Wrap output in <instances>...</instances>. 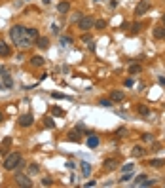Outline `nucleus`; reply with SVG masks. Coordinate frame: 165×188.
Instances as JSON below:
<instances>
[{
    "mask_svg": "<svg viewBox=\"0 0 165 188\" xmlns=\"http://www.w3.org/2000/svg\"><path fill=\"white\" fill-rule=\"evenodd\" d=\"M10 38H12V42L15 46H19V48H29V46L32 44V40L25 34L23 25H13V27L10 29Z\"/></svg>",
    "mask_w": 165,
    "mask_h": 188,
    "instance_id": "1",
    "label": "nucleus"
},
{
    "mask_svg": "<svg viewBox=\"0 0 165 188\" xmlns=\"http://www.w3.org/2000/svg\"><path fill=\"white\" fill-rule=\"evenodd\" d=\"M21 160H23L21 152H12V154H8L6 158H4V169H6V171H15V169L19 167V164H21Z\"/></svg>",
    "mask_w": 165,
    "mask_h": 188,
    "instance_id": "2",
    "label": "nucleus"
},
{
    "mask_svg": "<svg viewBox=\"0 0 165 188\" xmlns=\"http://www.w3.org/2000/svg\"><path fill=\"white\" fill-rule=\"evenodd\" d=\"M93 25H95V19L89 17V15H82V19L78 21V29L84 30V33H87V30L93 27Z\"/></svg>",
    "mask_w": 165,
    "mask_h": 188,
    "instance_id": "3",
    "label": "nucleus"
},
{
    "mask_svg": "<svg viewBox=\"0 0 165 188\" xmlns=\"http://www.w3.org/2000/svg\"><path fill=\"white\" fill-rule=\"evenodd\" d=\"M15 184L17 186H23V188H32V181H30V175H21L17 173L15 175Z\"/></svg>",
    "mask_w": 165,
    "mask_h": 188,
    "instance_id": "4",
    "label": "nucleus"
},
{
    "mask_svg": "<svg viewBox=\"0 0 165 188\" xmlns=\"http://www.w3.org/2000/svg\"><path fill=\"white\" fill-rule=\"evenodd\" d=\"M148 10H150V0H141L135 8V15H144Z\"/></svg>",
    "mask_w": 165,
    "mask_h": 188,
    "instance_id": "5",
    "label": "nucleus"
},
{
    "mask_svg": "<svg viewBox=\"0 0 165 188\" xmlns=\"http://www.w3.org/2000/svg\"><path fill=\"white\" fill-rule=\"evenodd\" d=\"M0 76H2V87H4V90H12V87H13V78L10 76L6 70H4Z\"/></svg>",
    "mask_w": 165,
    "mask_h": 188,
    "instance_id": "6",
    "label": "nucleus"
},
{
    "mask_svg": "<svg viewBox=\"0 0 165 188\" xmlns=\"http://www.w3.org/2000/svg\"><path fill=\"white\" fill-rule=\"evenodd\" d=\"M32 124H34V116H32V114H23V116L19 118V125H21V127H30Z\"/></svg>",
    "mask_w": 165,
    "mask_h": 188,
    "instance_id": "7",
    "label": "nucleus"
},
{
    "mask_svg": "<svg viewBox=\"0 0 165 188\" xmlns=\"http://www.w3.org/2000/svg\"><path fill=\"white\" fill-rule=\"evenodd\" d=\"M36 46H38L40 50H48L49 48V38L48 36H38V38H36Z\"/></svg>",
    "mask_w": 165,
    "mask_h": 188,
    "instance_id": "8",
    "label": "nucleus"
},
{
    "mask_svg": "<svg viewBox=\"0 0 165 188\" xmlns=\"http://www.w3.org/2000/svg\"><path fill=\"white\" fill-rule=\"evenodd\" d=\"M102 167H105L106 171H114L116 167H118V160H114V158H108V160H105Z\"/></svg>",
    "mask_w": 165,
    "mask_h": 188,
    "instance_id": "9",
    "label": "nucleus"
},
{
    "mask_svg": "<svg viewBox=\"0 0 165 188\" xmlns=\"http://www.w3.org/2000/svg\"><path fill=\"white\" fill-rule=\"evenodd\" d=\"M10 55H12V48L6 42H0V57H10Z\"/></svg>",
    "mask_w": 165,
    "mask_h": 188,
    "instance_id": "10",
    "label": "nucleus"
},
{
    "mask_svg": "<svg viewBox=\"0 0 165 188\" xmlns=\"http://www.w3.org/2000/svg\"><path fill=\"white\" fill-rule=\"evenodd\" d=\"M85 143H87V146H89V148H97V146H99V137L91 133L89 137H87V141H85Z\"/></svg>",
    "mask_w": 165,
    "mask_h": 188,
    "instance_id": "11",
    "label": "nucleus"
},
{
    "mask_svg": "<svg viewBox=\"0 0 165 188\" xmlns=\"http://www.w3.org/2000/svg\"><path fill=\"white\" fill-rule=\"evenodd\" d=\"M25 34H27L30 40H36V38H38V29H34V27H25Z\"/></svg>",
    "mask_w": 165,
    "mask_h": 188,
    "instance_id": "12",
    "label": "nucleus"
},
{
    "mask_svg": "<svg viewBox=\"0 0 165 188\" xmlns=\"http://www.w3.org/2000/svg\"><path fill=\"white\" fill-rule=\"evenodd\" d=\"M44 57H40V55H32L30 57V65L32 67H44Z\"/></svg>",
    "mask_w": 165,
    "mask_h": 188,
    "instance_id": "13",
    "label": "nucleus"
},
{
    "mask_svg": "<svg viewBox=\"0 0 165 188\" xmlns=\"http://www.w3.org/2000/svg\"><path fill=\"white\" fill-rule=\"evenodd\" d=\"M131 154H133V158H142L144 154H146V150L142 148V146H133V150H131Z\"/></svg>",
    "mask_w": 165,
    "mask_h": 188,
    "instance_id": "14",
    "label": "nucleus"
},
{
    "mask_svg": "<svg viewBox=\"0 0 165 188\" xmlns=\"http://www.w3.org/2000/svg\"><path fill=\"white\" fill-rule=\"evenodd\" d=\"M110 99H112V103H122L123 101V91H112L110 93Z\"/></svg>",
    "mask_w": 165,
    "mask_h": 188,
    "instance_id": "15",
    "label": "nucleus"
},
{
    "mask_svg": "<svg viewBox=\"0 0 165 188\" xmlns=\"http://www.w3.org/2000/svg\"><path fill=\"white\" fill-rule=\"evenodd\" d=\"M80 167H82V175H84V177H89L91 175V165L87 164V161H82Z\"/></svg>",
    "mask_w": 165,
    "mask_h": 188,
    "instance_id": "16",
    "label": "nucleus"
},
{
    "mask_svg": "<svg viewBox=\"0 0 165 188\" xmlns=\"http://www.w3.org/2000/svg\"><path fill=\"white\" fill-rule=\"evenodd\" d=\"M148 165H152V167H156V169H159V167L165 165V160H161V158H154V160H150V164H148Z\"/></svg>",
    "mask_w": 165,
    "mask_h": 188,
    "instance_id": "17",
    "label": "nucleus"
},
{
    "mask_svg": "<svg viewBox=\"0 0 165 188\" xmlns=\"http://www.w3.org/2000/svg\"><path fill=\"white\" fill-rule=\"evenodd\" d=\"M69 10H70V4H69V2H59V4H57V12H59V13H66Z\"/></svg>",
    "mask_w": 165,
    "mask_h": 188,
    "instance_id": "18",
    "label": "nucleus"
},
{
    "mask_svg": "<svg viewBox=\"0 0 165 188\" xmlns=\"http://www.w3.org/2000/svg\"><path fill=\"white\" fill-rule=\"evenodd\" d=\"M27 171H29V175H38L40 173V165L38 164H30L27 167Z\"/></svg>",
    "mask_w": 165,
    "mask_h": 188,
    "instance_id": "19",
    "label": "nucleus"
},
{
    "mask_svg": "<svg viewBox=\"0 0 165 188\" xmlns=\"http://www.w3.org/2000/svg\"><path fill=\"white\" fill-rule=\"evenodd\" d=\"M154 36H156V38H165V27H156L154 29Z\"/></svg>",
    "mask_w": 165,
    "mask_h": 188,
    "instance_id": "20",
    "label": "nucleus"
},
{
    "mask_svg": "<svg viewBox=\"0 0 165 188\" xmlns=\"http://www.w3.org/2000/svg\"><path fill=\"white\" fill-rule=\"evenodd\" d=\"M138 114H141V116H148V114H150V108L146 107V104H138Z\"/></svg>",
    "mask_w": 165,
    "mask_h": 188,
    "instance_id": "21",
    "label": "nucleus"
},
{
    "mask_svg": "<svg viewBox=\"0 0 165 188\" xmlns=\"http://www.w3.org/2000/svg\"><path fill=\"white\" fill-rule=\"evenodd\" d=\"M141 186H142V188H150V186H156V181H154V179H148V177H146V179H144V181L141 182Z\"/></svg>",
    "mask_w": 165,
    "mask_h": 188,
    "instance_id": "22",
    "label": "nucleus"
},
{
    "mask_svg": "<svg viewBox=\"0 0 165 188\" xmlns=\"http://www.w3.org/2000/svg\"><path fill=\"white\" fill-rule=\"evenodd\" d=\"M99 107L110 108V107H112V99H99Z\"/></svg>",
    "mask_w": 165,
    "mask_h": 188,
    "instance_id": "23",
    "label": "nucleus"
},
{
    "mask_svg": "<svg viewBox=\"0 0 165 188\" xmlns=\"http://www.w3.org/2000/svg\"><path fill=\"white\" fill-rule=\"evenodd\" d=\"M51 114L53 116H65V110L61 107H51Z\"/></svg>",
    "mask_w": 165,
    "mask_h": 188,
    "instance_id": "24",
    "label": "nucleus"
},
{
    "mask_svg": "<svg viewBox=\"0 0 165 188\" xmlns=\"http://www.w3.org/2000/svg\"><path fill=\"white\" fill-rule=\"evenodd\" d=\"M93 27H95L97 30H102V29H105V27H106V21H105V19H97V21H95V25H93Z\"/></svg>",
    "mask_w": 165,
    "mask_h": 188,
    "instance_id": "25",
    "label": "nucleus"
},
{
    "mask_svg": "<svg viewBox=\"0 0 165 188\" xmlns=\"http://www.w3.org/2000/svg\"><path fill=\"white\" fill-rule=\"evenodd\" d=\"M138 72H142V67L141 65H131L129 67V74H138Z\"/></svg>",
    "mask_w": 165,
    "mask_h": 188,
    "instance_id": "26",
    "label": "nucleus"
},
{
    "mask_svg": "<svg viewBox=\"0 0 165 188\" xmlns=\"http://www.w3.org/2000/svg\"><path fill=\"white\" fill-rule=\"evenodd\" d=\"M144 179H146V175H144V173L137 175V177H135V182H133V186H141V182H142Z\"/></svg>",
    "mask_w": 165,
    "mask_h": 188,
    "instance_id": "27",
    "label": "nucleus"
},
{
    "mask_svg": "<svg viewBox=\"0 0 165 188\" xmlns=\"http://www.w3.org/2000/svg\"><path fill=\"white\" fill-rule=\"evenodd\" d=\"M44 125H46L48 129H53V127H55V122H53L51 118H44Z\"/></svg>",
    "mask_w": 165,
    "mask_h": 188,
    "instance_id": "28",
    "label": "nucleus"
},
{
    "mask_svg": "<svg viewBox=\"0 0 165 188\" xmlns=\"http://www.w3.org/2000/svg\"><path fill=\"white\" fill-rule=\"evenodd\" d=\"M141 29H142V25H141V23H133V25H131V34L141 33Z\"/></svg>",
    "mask_w": 165,
    "mask_h": 188,
    "instance_id": "29",
    "label": "nucleus"
},
{
    "mask_svg": "<svg viewBox=\"0 0 165 188\" xmlns=\"http://www.w3.org/2000/svg\"><path fill=\"white\" fill-rule=\"evenodd\" d=\"M133 167H135V165H133L131 161H129V164H123V165H122V173H127V171H133Z\"/></svg>",
    "mask_w": 165,
    "mask_h": 188,
    "instance_id": "30",
    "label": "nucleus"
},
{
    "mask_svg": "<svg viewBox=\"0 0 165 188\" xmlns=\"http://www.w3.org/2000/svg\"><path fill=\"white\" fill-rule=\"evenodd\" d=\"M69 44H72L70 36H61V46H69Z\"/></svg>",
    "mask_w": 165,
    "mask_h": 188,
    "instance_id": "31",
    "label": "nucleus"
},
{
    "mask_svg": "<svg viewBox=\"0 0 165 188\" xmlns=\"http://www.w3.org/2000/svg\"><path fill=\"white\" fill-rule=\"evenodd\" d=\"M40 184H42V186H51V184H53V181H51V177H44Z\"/></svg>",
    "mask_w": 165,
    "mask_h": 188,
    "instance_id": "32",
    "label": "nucleus"
},
{
    "mask_svg": "<svg viewBox=\"0 0 165 188\" xmlns=\"http://www.w3.org/2000/svg\"><path fill=\"white\" fill-rule=\"evenodd\" d=\"M131 179H133L131 171H127V173H123V175H122V179H120V181H122V182H127V181H131Z\"/></svg>",
    "mask_w": 165,
    "mask_h": 188,
    "instance_id": "33",
    "label": "nucleus"
},
{
    "mask_svg": "<svg viewBox=\"0 0 165 188\" xmlns=\"http://www.w3.org/2000/svg\"><path fill=\"white\" fill-rule=\"evenodd\" d=\"M142 141H144V143H152L154 137H152L150 133H142Z\"/></svg>",
    "mask_w": 165,
    "mask_h": 188,
    "instance_id": "34",
    "label": "nucleus"
},
{
    "mask_svg": "<svg viewBox=\"0 0 165 188\" xmlns=\"http://www.w3.org/2000/svg\"><path fill=\"white\" fill-rule=\"evenodd\" d=\"M51 97H53V99H69L66 95H63V93H59V91H53V93H51Z\"/></svg>",
    "mask_w": 165,
    "mask_h": 188,
    "instance_id": "35",
    "label": "nucleus"
},
{
    "mask_svg": "<svg viewBox=\"0 0 165 188\" xmlns=\"http://www.w3.org/2000/svg\"><path fill=\"white\" fill-rule=\"evenodd\" d=\"M95 48H97V46H95V40H89V42H87V50H89V51H95Z\"/></svg>",
    "mask_w": 165,
    "mask_h": 188,
    "instance_id": "36",
    "label": "nucleus"
},
{
    "mask_svg": "<svg viewBox=\"0 0 165 188\" xmlns=\"http://www.w3.org/2000/svg\"><path fill=\"white\" fill-rule=\"evenodd\" d=\"M125 133H127V129H125V127H120V129L116 131V135H118V137H125Z\"/></svg>",
    "mask_w": 165,
    "mask_h": 188,
    "instance_id": "37",
    "label": "nucleus"
},
{
    "mask_svg": "<svg viewBox=\"0 0 165 188\" xmlns=\"http://www.w3.org/2000/svg\"><path fill=\"white\" fill-rule=\"evenodd\" d=\"M80 19H82V12H76V15L72 17V21H74V23H78Z\"/></svg>",
    "mask_w": 165,
    "mask_h": 188,
    "instance_id": "38",
    "label": "nucleus"
},
{
    "mask_svg": "<svg viewBox=\"0 0 165 188\" xmlns=\"http://www.w3.org/2000/svg\"><path fill=\"white\" fill-rule=\"evenodd\" d=\"M133 84H135V82H133V78H127V80H125V87H131Z\"/></svg>",
    "mask_w": 165,
    "mask_h": 188,
    "instance_id": "39",
    "label": "nucleus"
},
{
    "mask_svg": "<svg viewBox=\"0 0 165 188\" xmlns=\"http://www.w3.org/2000/svg\"><path fill=\"white\" fill-rule=\"evenodd\" d=\"M158 82H159V86H163V87H165V76H159V78H158Z\"/></svg>",
    "mask_w": 165,
    "mask_h": 188,
    "instance_id": "40",
    "label": "nucleus"
},
{
    "mask_svg": "<svg viewBox=\"0 0 165 188\" xmlns=\"http://www.w3.org/2000/svg\"><path fill=\"white\" fill-rule=\"evenodd\" d=\"M82 40H84V42H89V40H91V36H89V34H87V33H85L84 36H82Z\"/></svg>",
    "mask_w": 165,
    "mask_h": 188,
    "instance_id": "41",
    "label": "nucleus"
},
{
    "mask_svg": "<svg viewBox=\"0 0 165 188\" xmlns=\"http://www.w3.org/2000/svg\"><path fill=\"white\" fill-rule=\"evenodd\" d=\"M66 167H69V169H74L76 164H74V161H69V164H66Z\"/></svg>",
    "mask_w": 165,
    "mask_h": 188,
    "instance_id": "42",
    "label": "nucleus"
},
{
    "mask_svg": "<svg viewBox=\"0 0 165 188\" xmlns=\"http://www.w3.org/2000/svg\"><path fill=\"white\" fill-rule=\"evenodd\" d=\"M95 184H97L95 181H89V182H85V186H87V188H91V186H95Z\"/></svg>",
    "mask_w": 165,
    "mask_h": 188,
    "instance_id": "43",
    "label": "nucleus"
},
{
    "mask_svg": "<svg viewBox=\"0 0 165 188\" xmlns=\"http://www.w3.org/2000/svg\"><path fill=\"white\" fill-rule=\"evenodd\" d=\"M2 122H4V114L0 112V124H2Z\"/></svg>",
    "mask_w": 165,
    "mask_h": 188,
    "instance_id": "44",
    "label": "nucleus"
},
{
    "mask_svg": "<svg viewBox=\"0 0 165 188\" xmlns=\"http://www.w3.org/2000/svg\"><path fill=\"white\" fill-rule=\"evenodd\" d=\"M2 72H4V67H0V74H2Z\"/></svg>",
    "mask_w": 165,
    "mask_h": 188,
    "instance_id": "45",
    "label": "nucleus"
},
{
    "mask_svg": "<svg viewBox=\"0 0 165 188\" xmlns=\"http://www.w3.org/2000/svg\"><path fill=\"white\" fill-rule=\"evenodd\" d=\"M163 23H165V15H163Z\"/></svg>",
    "mask_w": 165,
    "mask_h": 188,
    "instance_id": "46",
    "label": "nucleus"
}]
</instances>
